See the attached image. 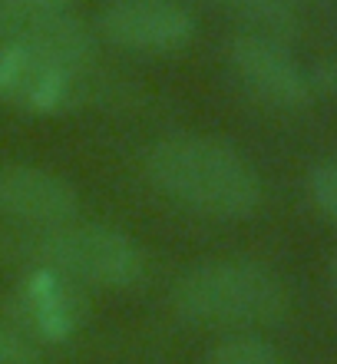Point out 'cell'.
I'll use <instances>...</instances> for the list:
<instances>
[{"label":"cell","instance_id":"5","mask_svg":"<svg viewBox=\"0 0 337 364\" xmlns=\"http://www.w3.org/2000/svg\"><path fill=\"white\" fill-rule=\"evenodd\" d=\"M96 27L116 50L165 57L189 47L199 23L182 0H106Z\"/></svg>","mask_w":337,"mask_h":364},{"label":"cell","instance_id":"16","mask_svg":"<svg viewBox=\"0 0 337 364\" xmlns=\"http://www.w3.org/2000/svg\"><path fill=\"white\" fill-rule=\"evenodd\" d=\"M331 288H334V295H337V255L331 262Z\"/></svg>","mask_w":337,"mask_h":364},{"label":"cell","instance_id":"8","mask_svg":"<svg viewBox=\"0 0 337 364\" xmlns=\"http://www.w3.org/2000/svg\"><path fill=\"white\" fill-rule=\"evenodd\" d=\"M79 212V192L63 176L43 166H4L0 169V215L33 229L70 225Z\"/></svg>","mask_w":337,"mask_h":364},{"label":"cell","instance_id":"12","mask_svg":"<svg viewBox=\"0 0 337 364\" xmlns=\"http://www.w3.org/2000/svg\"><path fill=\"white\" fill-rule=\"evenodd\" d=\"M0 364H43V348L7 315H0Z\"/></svg>","mask_w":337,"mask_h":364},{"label":"cell","instance_id":"2","mask_svg":"<svg viewBox=\"0 0 337 364\" xmlns=\"http://www.w3.org/2000/svg\"><path fill=\"white\" fill-rule=\"evenodd\" d=\"M172 311L185 325L245 335L281 325L291 311V291L265 262L212 259L175 278Z\"/></svg>","mask_w":337,"mask_h":364},{"label":"cell","instance_id":"6","mask_svg":"<svg viewBox=\"0 0 337 364\" xmlns=\"http://www.w3.org/2000/svg\"><path fill=\"white\" fill-rule=\"evenodd\" d=\"M89 315L87 288L57 272L53 265H33L17 282L13 291V321L27 331L40 348L67 345L77 338Z\"/></svg>","mask_w":337,"mask_h":364},{"label":"cell","instance_id":"15","mask_svg":"<svg viewBox=\"0 0 337 364\" xmlns=\"http://www.w3.org/2000/svg\"><path fill=\"white\" fill-rule=\"evenodd\" d=\"M27 4H50V7H70V0H27Z\"/></svg>","mask_w":337,"mask_h":364},{"label":"cell","instance_id":"13","mask_svg":"<svg viewBox=\"0 0 337 364\" xmlns=\"http://www.w3.org/2000/svg\"><path fill=\"white\" fill-rule=\"evenodd\" d=\"M308 199L324 219L337 222V159H324L308 173Z\"/></svg>","mask_w":337,"mask_h":364},{"label":"cell","instance_id":"10","mask_svg":"<svg viewBox=\"0 0 337 364\" xmlns=\"http://www.w3.org/2000/svg\"><path fill=\"white\" fill-rule=\"evenodd\" d=\"M212 7L225 10L228 17L241 20L245 30L268 33L278 40H294L301 30L298 4L294 0H209Z\"/></svg>","mask_w":337,"mask_h":364},{"label":"cell","instance_id":"14","mask_svg":"<svg viewBox=\"0 0 337 364\" xmlns=\"http://www.w3.org/2000/svg\"><path fill=\"white\" fill-rule=\"evenodd\" d=\"M308 77H311L314 100H318V96H337V63L334 60H321L318 67L308 70Z\"/></svg>","mask_w":337,"mask_h":364},{"label":"cell","instance_id":"4","mask_svg":"<svg viewBox=\"0 0 337 364\" xmlns=\"http://www.w3.org/2000/svg\"><path fill=\"white\" fill-rule=\"evenodd\" d=\"M225 60H228L231 73L241 87L271 109L298 113V109L314 103L308 67L291 53L284 40L255 33V30H241L228 40Z\"/></svg>","mask_w":337,"mask_h":364},{"label":"cell","instance_id":"3","mask_svg":"<svg viewBox=\"0 0 337 364\" xmlns=\"http://www.w3.org/2000/svg\"><path fill=\"white\" fill-rule=\"evenodd\" d=\"M40 259L83 288H133L145 275V252L139 242L113 225H60L40 239Z\"/></svg>","mask_w":337,"mask_h":364},{"label":"cell","instance_id":"9","mask_svg":"<svg viewBox=\"0 0 337 364\" xmlns=\"http://www.w3.org/2000/svg\"><path fill=\"white\" fill-rule=\"evenodd\" d=\"M7 40H20L27 47L53 57L57 63L70 67L73 73H83L93 60V33L79 17L70 14V7H50V4H27L13 0L7 10Z\"/></svg>","mask_w":337,"mask_h":364},{"label":"cell","instance_id":"1","mask_svg":"<svg viewBox=\"0 0 337 364\" xmlns=\"http://www.w3.org/2000/svg\"><path fill=\"white\" fill-rule=\"evenodd\" d=\"M145 176L165 199L202 219H251L265 199L251 159L219 136H165L145 156Z\"/></svg>","mask_w":337,"mask_h":364},{"label":"cell","instance_id":"7","mask_svg":"<svg viewBox=\"0 0 337 364\" xmlns=\"http://www.w3.org/2000/svg\"><path fill=\"white\" fill-rule=\"evenodd\" d=\"M79 73L20 43H0V103L30 116H60L77 103Z\"/></svg>","mask_w":337,"mask_h":364},{"label":"cell","instance_id":"11","mask_svg":"<svg viewBox=\"0 0 337 364\" xmlns=\"http://www.w3.org/2000/svg\"><path fill=\"white\" fill-rule=\"evenodd\" d=\"M205 364H291V361L271 338H265L261 331H245V335L219 338L209 348Z\"/></svg>","mask_w":337,"mask_h":364}]
</instances>
